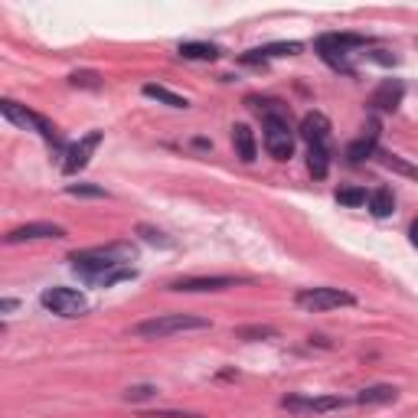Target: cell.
Segmentation results:
<instances>
[{"label": "cell", "instance_id": "6da1fadb", "mask_svg": "<svg viewBox=\"0 0 418 418\" xmlns=\"http://www.w3.org/2000/svg\"><path fill=\"white\" fill-rule=\"evenodd\" d=\"M137 259V248L131 242H111V246H99V248H86V252H72V271L82 275L86 281L99 284L108 271L115 268H128Z\"/></svg>", "mask_w": 418, "mask_h": 418}, {"label": "cell", "instance_id": "7a4b0ae2", "mask_svg": "<svg viewBox=\"0 0 418 418\" xmlns=\"http://www.w3.org/2000/svg\"><path fill=\"white\" fill-rule=\"evenodd\" d=\"M209 320L206 317H193V314H160V317L141 320L135 327L137 337L144 340H163L173 333H186V330H206Z\"/></svg>", "mask_w": 418, "mask_h": 418}, {"label": "cell", "instance_id": "3957f363", "mask_svg": "<svg viewBox=\"0 0 418 418\" xmlns=\"http://www.w3.org/2000/svg\"><path fill=\"white\" fill-rule=\"evenodd\" d=\"M39 304L52 314H59V317H82L88 310V297L82 291H75V288H46L43 295H39Z\"/></svg>", "mask_w": 418, "mask_h": 418}, {"label": "cell", "instance_id": "277c9868", "mask_svg": "<svg viewBox=\"0 0 418 418\" xmlns=\"http://www.w3.org/2000/svg\"><path fill=\"white\" fill-rule=\"evenodd\" d=\"M297 308L304 310H333V308H350L357 304V297L350 291H340V288H304L295 295Z\"/></svg>", "mask_w": 418, "mask_h": 418}, {"label": "cell", "instance_id": "5b68a950", "mask_svg": "<svg viewBox=\"0 0 418 418\" xmlns=\"http://www.w3.org/2000/svg\"><path fill=\"white\" fill-rule=\"evenodd\" d=\"M314 50H317V56L327 62V66H330L333 72H344V75L357 72V66L350 62V56H353V52H350L344 43L337 39V33H324V37H317Z\"/></svg>", "mask_w": 418, "mask_h": 418}, {"label": "cell", "instance_id": "8992f818", "mask_svg": "<svg viewBox=\"0 0 418 418\" xmlns=\"http://www.w3.org/2000/svg\"><path fill=\"white\" fill-rule=\"evenodd\" d=\"M101 137H105V131H88L86 137H79L72 148H66V157H62V173H79L88 167V160H92V154L99 150Z\"/></svg>", "mask_w": 418, "mask_h": 418}, {"label": "cell", "instance_id": "52a82bcc", "mask_svg": "<svg viewBox=\"0 0 418 418\" xmlns=\"http://www.w3.org/2000/svg\"><path fill=\"white\" fill-rule=\"evenodd\" d=\"M346 399L340 395H284L281 408L288 412H308V415H324V412H337L344 408Z\"/></svg>", "mask_w": 418, "mask_h": 418}, {"label": "cell", "instance_id": "ba28073f", "mask_svg": "<svg viewBox=\"0 0 418 418\" xmlns=\"http://www.w3.org/2000/svg\"><path fill=\"white\" fill-rule=\"evenodd\" d=\"M297 135L308 141V148H330V118L324 111H308L301 118Z\"/></svg>", "mask_w": 418, "mask_h": 418}, {"label": "cell", "instance_id": "9c48e42d", "mask_svg": "<svg viewBox=\"0 0 418 418\" xmlns=\"http://www.w3.org/2000/svg\"><path fill=\"white\" fill-rule=\"evenodd\" d=\"M33 239H66V229L56 222H26V226H17L3 235L7 246H20V242H33Z\"/></svg>", "mask_w": 418, "mask_h": 418}, {"label": "cell", "instance_id": "30bf717a", "mask_svg": "<svg viewBox=\"0 0 418 418\" xmlns=\"http://www.w3.org/2000/svg\"><path fill=\"white\" fill-rule=\"evenodd\" d=\"M239 278H229V275H209V278H177L170 281V291H180V295H197V291H226V288H235Z\"/></svg>", "mask_w": 418, "mask_h": 418}, {"label": "cell", "instance_id": "8fae6325", "mask_svg": "<svg viewBox=\"0 0 418 418\" xmlns=\"http://www.w3.org/2000/svg\"><path fill=\"white\" fill-rule=\"evenodd\" d=\"M402 95H406V86H402L399 79H386V82H379V88L369 95V105L379 108V111H395L402 105Z\"/></svg>", "mask_w": 418, "mask_h": 418}, {"label": "cell", "instance_id": "7c38bea8", "mask_svg": "<svg viewBox=\"0 0 418 418\" xmlns=\"http://www.w3.org/2000/svg\"><path fill=\"white\" fill-rule=\"evenodd\" d=\"M376 141H379V121L372 118L369 121V131L363 137H357L350 148H346V157H350V163H363V160L376 157Z\"/></svg>", "mask_w": 418, "mask_h": 418}, {"label": "cell", "instance_id": "4fadbf2b", "mask_svg": "<svg viewBox=\"0 0 418 418\" xmlns=\"http://www.w3.org/2000/svg\"><path fill=\"white\" fill-rule=\"evenodd\" d=\"M232 148L246 163H252V160L259 157V141H255V131L248 124H235L232 128Z\"/></svg>", "mask_w": 418, "mask_h": 418}, {"label": "cell", "instance_id": "5bb4252c", "mask_svg": "<svg viewBox=\"0 0 418 418\" xmlns=\"http://www.w3.org/2000/svg\"><path fill=\"white\" fill-rule=\"evenodd\" d=\"M395 399H399V389H395V386H386V382H379V386H366V389H359L357 392L359 406H386V402H395Z\"/></svg>", "mask_w": 418, "mask_h": 418}, {"label": "cell", "instance_id": "9a60e30c", "mask_svg": "<svg viewBox=\"0 0 418 418\" xmlns=\"http://www.w3.org/2000/svg\"><path fill=\"white\" fill-rule=\"evenodd\" d=\"M0 111H3V118L13 124H20V128H26V131H37V111L23 108V105H17L13 99H3L0 101Z\"/></svg>", "mask_w": 418, "mask_h": 418}, {"label": "cell", "instance_id": "2e32d148", "mask_svg": "<svg viewBox=\"0 0 418 418\" xmlns=\"http://www.w3.org/2000/svg\"><path fill=\"white\" fill-rule=\"evenodd\" d=\"M366 203H369V212H372L376 219H386V216H392V209H395V197H392V190H389V186H379V190H372Z\"/></svg>", "mask_w": 418, "mask_h": 418}, {"label": "cell", "instance_id": "e0dca14e", "mask_svg": "<svg viewBox=\"0 0 418 418\" xmlns=\"http://www.w3.org/2000/svg\"><path fill=\"white\" fill-rule=\"evenodd\" d=\"M180 56L183 59H193V62H216L219 59V46L212 43H180Z\"/></svg>", "mask_w": 418, "mask_h": 418}, {"label": "cell", "instance_id": "ac0fdd59", "mask_svg": "<svg viewBox=\"0 0 418 418\" xmlns=\"http://www.w3.org/2000/svg\"><path fill=\"white\" fill-rule=\"evenodd\" d=\"M308 170L314 180H324L330 173V148H310L308 150Z\"/></svg>", "mask_w": 418, "mask_h": 418}, {"label": "cell", "instance_id": "d6986e66", "mask_svg": "<svg viewBox=\"0 0 418 418\" xmlns=\"http://www.w3.org/2000/svg\"><path fill=\"white\" fill-rule=\"evenodd\" d=\"M235 337L239 340H248V344H255V340H275L278 337V327H271V324H248V327H235Z\"/></svg>", "mask_w": 418, "mask_h": 418}, {"label": "cell", "instance_id": "ffe728a7", "mask_svg": "<svg viewBox=\"0 0 418 418\" xmlns=\"http://www.w3.org/2000/svg\"><path fill=\"white\" fill-rule=\"evenodd\" d=\"M144 95L163 101V105H170V108H190V101H186L183 95H177V92H170V88H163V86H154V82L144 86Z\"/></svg>", "mask_w": 418, "mask_h": 418}, {"label": "cell", "instance_id": "44dd1931", "mask_svg": "<svg viewBox=\"0 0 418 418\" xmlns=\"http://www.w3.org/2000/svg\"><path fill=\"white\" fill-rule=\"evenodd\" d=\"M376 157H379V163L386 167V170L402 173V177H412V180H418V167L406 163V160L399 157V154H389V150H376Z\"/></svg>", "mask_w": 418, "mask_h": 418}, {"label": "cell", "instance_id": "7402d4cb", "mask_svg": "<svg viewBox=\"0 0 418 418\" xmlns=\"http://www.w3.org/2000/svg\"><path fill=\"white\" fill-rule=\"evenodd\" d=\"M137 235L144 239V242H150V246H160V248H173V239L167 232H160V229H154V226H148V222H141L137 226Z\"/></svg>", "mask_w": 418, "mask_h": 418}, {"label": "cell", "instance_id": "603a6c76", "mask_svg": "<svg viewBox=\"0 0 418 418\" xmlns=\"http://www.w3.org/2000/svg\"><path fill=\"white\" fill-rule=\"evenodd\" d=\"M69 197H86V199H108V190L95 183H69L66 186Z\"/></svg>", "mask_w": 418, "mask_h": 418}, {"label": "cell", "instance_id": "cb8c5ba5", "mask_svg": "<svg viewBox=\"0 0 418 418\" xmlns=\"http://www.w3.org/2000/svg\"><path fill=\"white\" fill-rule=\"evenodd\" d=\"M366 190H363V186H340V190H337V203H340V206H363V203H366Z\"/></svg>", "mask_w": 418, "mask_h": 418}, {"label": "cell", "instance_id": "d4e9b609", "mask_svg": "<svg viewBox=\"0 0 418 418\" xmlns=\"http://www.w3.org/2000/svg\"><path fill=\"white\" fill-rule=\"evenodd\" d=\"M69 86H75V88H92V92H99V88H101V75L92 72V69H82V72H72V75H69Z\"/></svg>", "mask_w": 418, "mask_h": 418}, {"label": "cell", "instance_id": "484cf974", "mask_svg": "<svg viewBox=\"0 0 418 418\" xmlns=\"http://www.w3.org/2000/svg\"><path fill=\"white\" fill-rule=\"evenodd\" d=\"M304 50L301 43H268V46H261V52H265V59H278V56H297V52Z\"/></svg>", "mask_w": 418, "mask_h": 418}, {"label": "cell", "instance_id": "4316f807", "mask_svg": "<svg viewBox=\"0 0 418 418\" xmlns=\"http://www.w3.org/2000/svg\"><path fill=\"white\" fill-rule=\"evenodd\" d=\"M154 395H157V386L141 382V386H128V389H124V402H148Z\"/></svg>", "mask_w": 418, "mask_h": 418}, {"label": "cell", "instance_id": "83f0119b", "mask_svg": "<svg viewBox=\"0 0 418 418\" xmlns=\"http://www.w3.org/2000/svg\"><path fill=\"white\" fill-rule=\"evenodd\" d=\"M239 59L246 62V66H265V62H268V59H265V52H261V50H248V52H242Z\"/></svg>", "mask_w": 418, "mask_h": 418}, {"label": "cell", "instance_id": "f1b7e54d", "mask_svg": "<svg viewBox=\"0 0 418 418\" xmlns=\"http://www.w3.org/2000/svg\"><path fill=\"white\" fill-rule=\"evenodd\" d=\"M13 308H17V301H13V297H3V301H0V310H3V314H10Z\"/></svg>", "mask_w": 418, "mask_h": 418}, {"label": "cell", "instance_id": "f546056e", "mask_svg": "<svg viewBox=\"0 0 418 418\" xmlns=\"http://www.w3.org/2000/svg\"><path fill=\"white\" fill-rule=\"evenodd\" d=\"M408 239H412V246L418 248V219L412 222V229H408Z\"/></svg>", "mask_w": 418, "mask_h": 418}]
</instances>
